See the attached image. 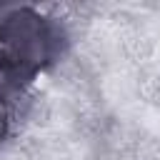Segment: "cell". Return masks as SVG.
I'll return each instance as SVG.
<instances>
[{"label": "cell", "mask_w": 160, "mask_h": 160, "mask_svg": "<svg viewBox=\"0 0 160 160\" xmlns=\"http://www.w3.org/2000/svg\"><path fill=\"white\" fill-rule=\"evenodd\" d=\"M60 50L58 28L35 10L20 8L0 20V85L30 82Z\"/></svg>", "instance_id": "1"}, {"label": "cell", "mask_w": 160, "mask_h": 160, "mask_svg": "<svg viewBox=\"0 0 160 160\" xmlns=\"http://www.w3.org/2000/svg\"><path fill=\"white\" fill-rule=\"evenodd\" d=\"M5 132H8V105H5V100L0 95V140H2Z\"/></svg>", "instance_id": "2"}]
</instances>
